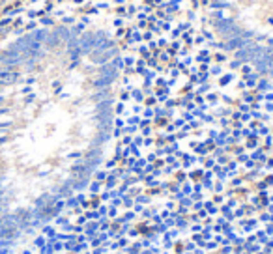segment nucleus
I'll return each mask as SVG.
<instances>
[{
    "mask_svg": "<svg viewBox=\"0 0 273 254\" xmlns=\"http://www.w3.org/2000/svg\"><path fill=\"white\" fill-rule=\"evenodd\" d=\"M204 209L208 211V215H210V217H217V215L221 213V211H219V206H215V204H213L212 200L204 202Z\"/></svg>",
    "mask_w": 273,
    "mask_h": 254,
    "instance_id": "obj_1",
    "label": "nucleus"
},
{
    "mask_svg": "<svg viewBox=\"0 0 273 254\" xmlns=\"http://www.w3.org/2000/svg\"><path fill=\"white\" fill-rule=\"evenodd\" d=\"M255 236H256V243L262 245V247H264V245L268 243V239H270L268 234L264 232V228H256V230H255Z\"/></svg>",
    "mask_w": 273,
    "mask_h": 254,
    "instance_id": "obj_2",
    "label": "nucleus"
},
{
    "mask_svg": "<svg viewBox=\"0 0 273 254\" xmlns=\"http://www.w3.org/2000/svg\"><path fill=\"white\" fill-rule=\"evenodd\" d=\"M133 206H135V198H131L129 194L122 196V209H133Z\"/></svg>",
    "mask_w": 273,
    "mask_h": 254,
    "instance_id": "obj_3",
    "label": "nucleus"
},
{
    "mask_svg": "<svg viewBox=\"0 0 273 254\" xmlns=\"http://www.w3.org/2000/svg\"><path fill=\"white\" fill-rule=\"evenodd\" d=\"M155 211H157L155 208H144V209H142V213H140L142 221H150V219H152V215H154Z\"/></svg>",
    "mask_w": 273,
    "mask_h": 254,
    "instance_id": "obj_4",
    "label": "nucleus"
},
{
    "mask_svg": "<svg viewBox=\"0 0 273 254\" xmlns=\"http://www.w3.org/2000/svg\"><path fill=\"white\" fill-rule=\"evenodd\" d=\"M135 202H137V204L146 206V204H150V202H152V196H150V194H140V196H137V198H135Z\"/></svg>",
    "mask_w": 273,
    "mask_h": 254,
    "instance_id": "obj_5",
    "label": "nucleus"
},
{
    "mask_svg": "<svg viewBox=\"0 0 273 254\" xmlns=\"http://www.w3.org/2000/svg\"><path fill=\"white\" fill-rule=\"evenodd\" d=\"M107 217H109L110 221H112V219H116V217H120V208H110V206H109Z\"/></svg>",
    "mask_w": 273,
    "mask_h": 254,
    "instance_id": "obj_6",
    "label": "nucleus"
},
{
    "mask_svg": "<svg viewBox=\"0 0 273 254\" xmlns=\"http://www.w3.org/2000/svg\"><path fill=\"white\" fill-rule=\"evenodd\" d=\"M105 185H107V189H109V191H110V189H116V185H118V180H116L114 176H109Z\"/></svg>",
    "mask_w": 273,
    "mask_h": 254,
    "instance_id": "obj_7",
    "label": "nucleus"
},
{
    "mask_svg": "<svg viewBox=\"0 0 273 254\" xmlns=\"http://www.w3.org/2000/svg\"><path fill=\"white\" fill-rule=\"evenodd\" d=\"M212 202H213L215 206H223V204H225V196H223V194H217V193H213V196H212Z\"/></svg>",
    "mask_w": 273,
    "mask_h": 254,
    "instance_id": "obj_8",
    "label": "nucleus"
},
{
    "mask_svg": "<svg viewBox=\"0 0 273 254\" xmlns=\"http://www.w3.org/2000/svg\"><path fill=\"white\" fill-rule=\"evenodd\" d=\"M234 215H236V221H238V219H245V209H243V204H240V206L234 209Z\"/></svg>",
    "mask_w": 273,
    "mask_h": 254,
    "instance_id": "obj_9",
    "label": "nucleus"
},
{
    "mask_svg": "<svg viewBox=\"0 0 273 254\" xmlns=\"http://www.w3.org/2000/svg\"><path fill=\"white\" fill-rule=\"evenodd\" d=\"M43 236H47V237H56L54 226H43Z\"/></svg>",
    "mask_w": 273,
    "mask_h": 254,
    "instance_id": "obj_10",
    "label": "nucleus"
},
{
    "mask_svg": "<svg viewBox=\"0 0 273 254\" xmlns=\"http://www.w3.org/2000/svg\"><path fill=\"white\" fill-rule=\"evenodd\" d=\"M125 236H127L129 239H139V237H140V232H139V228H137V226H133V228H131Z\"/></svg>",
    "mask_w": 273,
    "mask_h": 254,
    "instance_id": "obj_11",
    "label": "nucleus"
},
{
    "mask_svg": "<svg viewBox=\"0 0 273 254\" xmlns=\"http://www.w3.org/2000/svg\"><path fill=\"white\" fill-rule=\"evenodd\" d=\"M219 254H234V245H223V247H219Z\"/></svg>",
    "mask_w": 273,
    "mask_h": 254,
    "instance_id": "obj_12",
    "label": "nucleus"
},
{
    "mask_svg": "<svg viewBox=\"0 0 273 254\" xmlns=\"http://www.w3.org/2000/svg\"><path fill=\"white\" fill-rule=\"evenodd\" d=\"M90 191H92V194H99V193H101V183H99V181L90 183Z\"/></svg>",
    "mask_w": 273,
    "mask_h": 254,
    "instance_id": "obj_13",
    "label": "nucleus"
},
{
    "mask_svg": "<svg viewBox=\"0 0 273 254\" xmlns=\"http://www.w3.org/2000/svg\"><path fill=\"white\" fill-rule=\"evenodd\" d=\"M225 204H227V206H228V208H230V209H236V208H238V206H240V200H238V198H236V196H234V198H228V200H227V202H225Z\"/></svg>",
    "mask_w": 273,
    "mask_h": 254,
    "instance_id": "obj_14",
    "label": "nucleus"
},
{
    "mask_svg": "<svg viewBox=\"0 0 273 254\" xmlns=\"http://www.w3.org/2000/svg\"><path fill=\"white\" fill-rule=\"evenodd\" d=\"M258 223H270V213L268 211H258Z\"/></svg>",
    "mask_w": 273,
    "mask_h": 254,
    "instance_id": "obj_15",
    "label": "nucleus"
},
{
    "mask_svg": "<svg viewBox=\"0 0 273 254\" xmlns=\"http://www.w3.org/2000/svg\"><path fill=\"white\" fill-rule=\"evenodd\" d=\"M189 228H191V234H202V223H193Z\"/></svg>",
    "mask_w": 273,
    "mask_h": 254,
    "instance_id": "obj_16",
    "label": "nucleus"
},
{
    "mask_svg": "<svg viewBox=\"0 0 273 254\" xmlns=\"http://www.w3.org/2000/svg\"><path fill=\"white\" fill-rule=\"evenodd\" d=\"M34 245H36L37 249H41V247H45V245H47V239H45L43 236H37V237L34 239Z\"/></svg>",
    "mask_w": 273,
    "mask_h": 254,
    "instance_id": "obj_17",
    "label": "nucleus"
},
{
    "mask_svg": "<svg viewBox=\"0 0 273 254\" xmlns=\"http://www.w3.org/2000/svg\"><path fill=\"white\" fill-rule=\"evenodd\" d=\"M97 213H99V217H107V211H109V204H101L97 209H95Z\"/></svg>",
    "mask_w": 273,
    "mask_h": 254,
    "instance_id": "obj_18",
    "label": "nucleus"
},
{
    "mask_svg": "<svg viewBox=\"0 0 273 254\" xmlns=\"http://www.w3.org/2000/svg\"><path fill=\"white\" fill-rule=\"evenodd\" d=\"M243 243H245V236H236V237L232 239V245H234V247H241Z\"/></svg>",
    "mask_w": 273,
    "mask_h": 254,
    "instance_id": "obj_19",
    "label": "nucleus"
},
{
    "mask_svg": "<svg viewBox=\"0 0 273 254\" xmlns=\"http://www.w3.org/2000/svg\"><path fill=\"white\" fill-rule=\"evenodd\" d=\"M118 245H120V249H125V247H129V237H127V236L120 237V239H118Z\"/></svg>",
    "mask_w": 273,
    "mask_h": 254,
    "instance_id": "obj_20",
    "label": "nucleus"
},
{
    "mask_svg": "<svg viewBox=\"0 0 273 254\" xmlns=\"http://www.w3.org/2000/svg\"><path fill=\"white\" fill-rule=\"evenodd\" d=\"M139 241H140V249H150V247H152V241H150L148 237H140Z\"/></svg>",
    "mask_w": 273,
    "mask_h": 254,
    "instance_id": "obj_21",
    "label": "nucleus"
},
{
    "mask_svg": "<svg viewBox=\"0 0 273 254\" xmlns=\"http://www.w3.org/2000/svg\"><path fill=\"white\" fill-rule=\"evenodd\" d=\"M52 249H54V252H62V251H64V241H58V239H56V241L52 243Z\"/></svg>",
    "mask_w": 273,
    "mask_h": 254,
    "instance_id": "obj_22",
    "label": "nucleus"
},
{
    "mask_svg": "<svg viewBox=\"0 0 273 254\" xmlns=\"http://www.w3.org/2000/svg\"><path fill=\"white\" fill-rule=\"evenodd\" d=\"M182 193H183L185 196H189V194L193 193V187H191V183H185V185L182 187Z\"/></svg>",
    "mask_w": 273,
    "mask_h": 254,
    "instance_id": "obj_23",
    "label": "nucleus"
},
{
    "mask_svg": "<svg viewBox=\"0 0 273 254\" xmlns=\"http://www.w3.org/2000/svg\"><path fill=\"white\" fill-rule=\"evenodd\" d=\"M77 206H79V200H77V198H69V200L66 202V208H73V209H75Z\"/></svg>",
    "mask_w": 273,
    "mask_h": 254,
    "instance_id": "obj_24",
    "label": "nucleus"
},
{
    "mask_svg": "<svg viewBox=\"0 0 273 254\" xmlns=\"http://www.w3.org/2000/svg\"><path fill=\"white\" fill-rule=\"evenodd\" d=\"M165 208H167L168 211H176V208H178V204H176L174 200H168V202L165 204Z\"/></svg>",
    "mask_w": 273,
    "mask_h": 254,
    "instance_id": "obj_25",
    "label": "nucleus"
},
{
    "mask_svg": "<svg viewBox=\"0 0 273 254\" xmlns=\"http://www.w3.org/2000/svg\"><path fill=\"white\" fill-rule=\"evenodd\" d=\"M73 247H75V241H66L64 243V251L66 252H73Z\"/></svg>",
    "mask_w": 273,
    "mask_h": 254,
    "instance_id": "obj_26",
    "label": "nucleus"
},
{
    "mask_svg": "<svg viewBox=\"0 0 273 254\" xmlns=\"http://www.w3.org/2000/svg\"><path fill=\"white\" fill-rule=\"evenodd\" d=\"M264 232L268 234V237H273V223H266V228Z\"/></svg>",
    "mask_w": 273,
    "mask_h": 254,
    "instance_id": "obj_27",
    "label": "nucleus"
},
{
    "mask_svg": "<svg viewBox=\"0 0 273 254\" xmlns=\"http://www.w3.org/2000/svg\"><path fill=\"white\" fill-rule=\"evenodd\" d=\"M109 176H107V172H95V180L97 181H105Z\"/></svg>",
    "mask_w": 273,
    "mask_h": 254,
    "instance_id": "obj_28",
    "label": "nucleus"
},
{
    "mask_svg": "<svg viewBox=\"0 0 273 254\" xmlns=\"http://www.w3.org/2000/svg\"><path fill=\"white\" fill-rule=\"evenodd\" d=\"M212 232H213V234H223V226H221V224H217V223H213Z\"/></svg>",
    "mask_w": 273,
    "mask_h": 254,
    "instance_id": "obj_29",
    "label": "nucleus"
},
{
    "mask_svg": "<svg viewBox=\"0 0 273 254\" xmlns=\"http://www.w3.org/2000/svg\"><path fill=\"white\" fill-rule=\"evenodd\" d=\"M142 209H144V206H142V204H137V202H135V206H133V211H135L137 215H140V213H142Z\"/></svg>",
    "mask_w": 273,
    "mask_h": 254,
    "instance_id": "obj_30",
    "label": "nucleus"
},
{
    "mask_svg": "<svg viewBox=\"0 0 273 254\" xmlns=\"http://www.w3.org/2000/svg\"><path fill=\"white\" fill-rule=\"evenodd\" d=\"M54 223H56V224H60V226H62V224H66V223H69V219H67V217H60V215H58V217H56V221H54Z\"/></svg>",
    "mask_w": 273,
    "mask_h": 254,
    "instance_id": "obj_31",
    "label": "nucleus"
},
{
    "mask_svg": "<svg viewBox=\"0 0 273 254\" xmlns=\"http://www.w3.org/2000/svg\"><path fill=\"white\" fill-rule=\"evenodd\" d=\"M245 243H256V236H255V232H253V234H247Z\"/></svg>",
    "mask_w": 273,
    "mask_h": 254,
    "instance_id": "obj_32",
    "label": "nucleus"
},
{
    "mask_svg": "<svg viewBox=\"0 0 273 254\" xmlns=\"http://www.w3.org/2000/svg\"><path fill=\"white\" fill-rule=\"evenodd\" d=\"M75 223H77V224H82V226H84V224H86V223H88V219H86V217H84V215H79V217H77V221H75Z\"/></svg>",
    "mask_w": 273,
    "mask_h": 254,
    "instance_id": "obj_33",
    "label": "nucleus"
},
{
    "mask_svg": "<svg viewBox=\"0 0 273 254\" xmlns=\"http://www.w3.org/2000/svg\"><path fill=\"white\" fill-rule=\"evenodd\" d=\"M159 215H161V219H163V221H165V219H168V217H170V211H168V209H167V208H165V209H163V211H161V213H159Z\"/></svg>",
    "mask_w": 273,
    "mask_h": 254,
    "instance_id": "obj_34",
    "label": "nucleus"
},
{
    "mask_svg": "<svg viewBox=\"0 0 273 254\" xmlns=\"http://www.w3.org/2000/svg\"><path fill=\"white\" fill-rule=\"evenodd\" d=\"M243 183V180L241 178H236V180H232V187H240Z\"/></svg>",
    "mask_w": 273,
    "mask_h": 254,
    "instance_id": "obj_35",
    "label": "nucleus"
},
{
    "mask_svg": "<svg viewBox=\"0 0 273 254\" xmlns=\"http://www.w3.org/2000/svg\"><path fill=\"white\" fill-rule=\"evenodd\" d=\"M195 213H198V219H206L208 217V211L206 209H200V211H195Z\"/></svg>",
    "mask_w": 273,
    "mask_h": 254,
    "instance_id": "obj_36",
    "label": "nucleus"
},
{
    "mask_svg": "<svg viewBox=\"0 0 273 254\" xmlns=\"http://www.w3.org/2000/svg\"><path fill=\"white\" fill-rule=\"evenodd\" d=\"M215 223H217V224H221V226H223V224H225V223H227V219H225V217H223V215H221V217H217V219H215Z\"/></svg>",
    "mask_w": 273,
    "mask_h": 254,
    "instance_id": "obj_37",
    "label": "nucleus"
},
{
    "mask_svg": "<svg viewBox=\"0 0 273 254\" xmlns=\"http://www.w3.org/2000/svg\"><path fill=\"white\" fill-rule=\"evenodd\" d=\"M193 254H206V251H204V249H200V247H197V249L193 251Z\"/></svg>",
    "mask_w": 273,
    "mask_h": 254,
    "instance_id": "obj_38",
    "label": "nucleus"
},
{
    "mask_svg": "<svg viewBox=\"0 0 273 254\" xmlns=\"http://www.w3.org/2000/svg\"><path fill=\"white\" fill-rule=\"evenodd\" d=\"M264 247H268V249H271V251H273V237H270V239H268V243H266Z\"/></svg>",
    "mask_w": 273,
    "mask_h": 254,
    "instance_id": "obj_39",
    "label": "nucleus"
},
{
    "mask_svg": "<svg viewBox=\"0 0 273 254\" xmlns=\"http://www.w3.org/2000/svg\"><path fill=\"white\" fill-rule=\"evenodd\" d=\"M140 110H142V107H140V105H135V107H133V112H135V114H137V112H140Z\"/></svg>",
    "mask_w": 273,
    "mask_h": 254,
    "instance_id": "obj_40",
    "label": "nucleus"
},
{
    "mask_svg": "<svg viewBox=\"0 0 273 254\" xmlns=\"http://www.w3.org/2000/svg\"><path fill=\"white\" fill-rule=\"evenodd\" d=\"M266 211H268V213H270V215H273V204H270V206H268V208H266Z\"/></svg>",
    "mask_w": 273,
    "mask_h": 254,
    "instance_id": "obj_41",
    "label": "nucleus"
},
{
    "mask_svg": "<svg viewBox=\"0 0 273 254\" xmlns=\"http://www.w3.org/2000/svg\"><path fill=\"white\" fill-rule=\"evenodd\" d=\"M260 135H268V127H260Z\"/></svg>",
    "mask_w": 273,
    "mask_h": 254,
    "instance_id": "obj_42",
    "label": "nucleus"
},
{
    "mask_svg": "<svg viewBox=\"0 0 273 254\" xmlns=\"http://www.w3.org/2000/svg\"><path fill=\"white\" fill-rule=\"evenodd\" d=\"M266 165H268V168H273V159H268V163H266Z\"/></svg>",
    "mask_w": 273,
    "mask_h": 254,
    "instance_id": "obj_43",
    "label": "nucleus"
},
{
    "mask_svg": "<svg viewBox=\"0 0 273 254\" xmlns=\"http://www.w3.org/2000/svg\"><path fill=\"white\" fill-rule=\"evenodd\" d=\"M159 254H170V251H161Z\"/></svg>",
    "mask_w": 273,
    "mask_h": 254,
    "instance_id": "obj_44",
    "label": "nucleus"
},
{
    "mask_svg": "<svg viewBox=\"0 0 273 254\" xmlns=\"http://www.w3.org/2000/svg\"><path fill=\"white\" fill-rule=\"evenodd\" d=\"M22 254H32V251H28V249H26V251H24Z\"/></svg>",
    "mask_w": 273,
    "mask_h": 254,
    "instance_id": "obj_45",
    "label": "nucleus"
},
{
    "mask_svg": "<svg viewBox=\"0 0 273 254\" xmlns=\"http://www.w3.org/2000/svg\"><path fill=\"white\" fill-rule=\"evenodd\" d=\"M80 254H92V251H84V252H80Z\"/></svg>",
    "mask_w": 273,
    "mask_h": 254,
    "instance_id": "obj_46",
    "label": "nucleus"
},
{
    "mask_svg": "<svg viewBox=\"0 0 273 254\" xmlns=\"http://www.w3.org/2000/svg\"><path fill=\"white\" fill-rule=\"evenodd\" d=\"M255 254H266V252L264 251H258V252H255Z\"/></svg>",
    "mask_w": 273,
    "mask_h": 254,
    "instance_id": "obj_47",
    "label": "nucleus"
},
{
    "mask_svg": "<svg viewBox=\"0 0 273 254\" xmlns=\"http://www.w3.org/2000/svg\"><path fill=\"white\" fill-rule=\"evenodd\" d=\"M270 223H273V215H270Z\"/></svg>",
    "mask_w": 273,
    "mask_h": 254,
    "instance_id": "obj_48",
    "label": "nucleus"
},
{
    "mask_svg": "<svg viewBox=\"0 0 273 254\" xmlns=\"http://www.w3.org/2000/svg\"><path fill=\"white\" fill-rule=\"evenodd\" d=\"M183 254H193V252H183Z\"/></svg>",
    "mask_w": 273,
    "mask_h": 254,
    "instance_id": "obj_49",
    "label": "nucleus"
},
{
    "mask_svg": "<svg viewBox=\"0 0 273 254\" xmlns=\"http://www.w3.org/2000/svg\"><path fill=\"white\" fill-rule=\"evenodd\" d=\"M54 254H60V252H54Z\"/></svg>",
    "mask_w": 273,
    "mask_h": 254,
    "instance_id": "obj_50",
    "label": "nucleus"
},
{
    "mask_svg": "<svg viewBox=\"0 0 273 254\" xmlns=\"http://www.w3.org/2000/svg\"><path fill=\"white\" fill-rule=\"evenodd\" d=\"M73 254H75V252H73Z\"/></svg>",
    "mask_w": 273,
    "mask_h": 254,
    "instance_id": "obj_51",
    "label": "nucleus"
}]
</instances>
